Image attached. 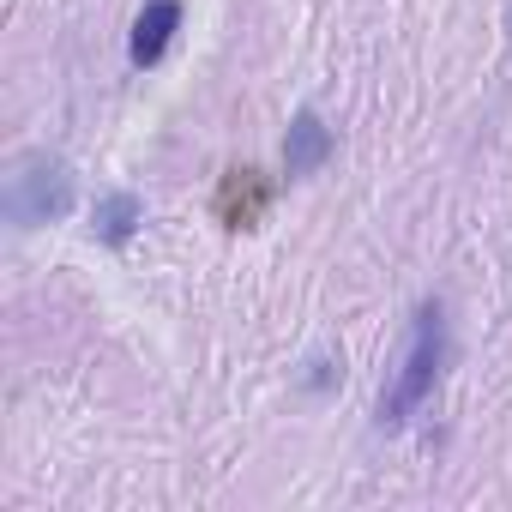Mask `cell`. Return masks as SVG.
<instances>
[{
    "mask_svg": "<svg viewBox=\"0 0 512 512\" xmlns=\"http://www.w3.org/2000/svg\"><path fill=\"white\" fill-rule=\"evenodd\" d=\"M139 223H145V205H139L133 193H103L97 211H91V235L109 241V247H127Z\"/></svg>",
    "mask_w": 512,
    "mask_h": 512,
    "instance_id": "obj_5",
    "label": "cell"
},
{
    "mask_svg": "<svg viewBox=\"0 0 512 512\" xmlns=\"http://www.w3.org/2000/svg\"><path fill=\"white\" fill-rule=\"evenodd\" d=\"M440 368H446V314H440V302H422V308L410 314L404 362H398L392 386L380 392V428H398V422H410V416H416V410L434 398V386H440Z\"/></svg>",
    "mask_w": 512,
    "mask_h": 512,
    "instance_id": "obj_1",
    "label": "cell"
},
{
    "mask_svg": "<svg viewBox=\"0 0 512 512\" xmlns=\"http://www.w3.org/2000/svg\"><path fill=\"white\" fill-rule=\"evenodd\" d=\"M73 205V169L61 157H25L7 181V217L19 229H37Z\"/></svg>",
    "mask_w": 512,
    "mask_h": 512,
    "instance_id": "obj_2",
    "label": "cell"
},
{
    "mask_svg": "<svg viewBox=\"0 0 512 512\" xmlns=\"http://www.w3.org/2000/svg\"><path fill=\"white\" fill-rule=\"evenodd\" d=\"M181 31V0H145V13L133 19V37H127V61L133 67H157L169 55Z\"/></svg>",
    "mask_w": 512,
    "mask_h": 512,
    "instance_id": "obj_3",
    "label": "cell"
},
{
    "mask_svg": "<svg viewBox=\"0 0 512 512\" xmlns=\"http://www.w3.org/2000/svg\"><path fill=\"white\" fill-rule=\"evenodd\" d=\"M332 127L314 115V109H296V121H290V133H284V169L290 175H314V169H326V157H332Z\"/></svg>",
    "mask_w": 512,
    "mask_h": 512,
    "instance_id": "obj_4",
    "label": "cell"
}]
</instances>
